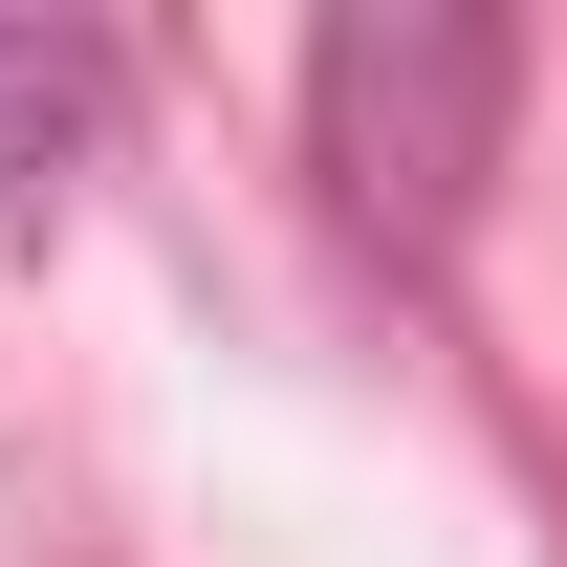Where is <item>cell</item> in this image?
I'll return each mask as SVG.
<instances>
[{
  "instance_id": "obj_1",
  "label": "cell",
  "mask_w": 567,
  "mask_h": 567,
  "mask_svg": "<svg viewBox=\"0 0 567 567\" xmlns=\"http://www.w3.org/2000/svg\"><path fill=\"white\" fill-rule=\"evenodd\" d=\"M502 110H524V22L481 0H350L306 22V175L371 262H458V218L502 175Z\"/></svg>"
},
{
  "instance_id": "obj_2",
  "label": "cell",
  "mask_w": 567,
  "mask_h": 567,
  "mask_svg": "<svg viewBox=\"0 0 567 567\" xmlns=\"http://www.w3.org/2000/svg\"><path fill=\"white\" fill-rule=\"evenodd\" d=\"M110 87H132V44H87V22H0V240H22V218L87 175Z\"/></svg>"
}]
</instances>
